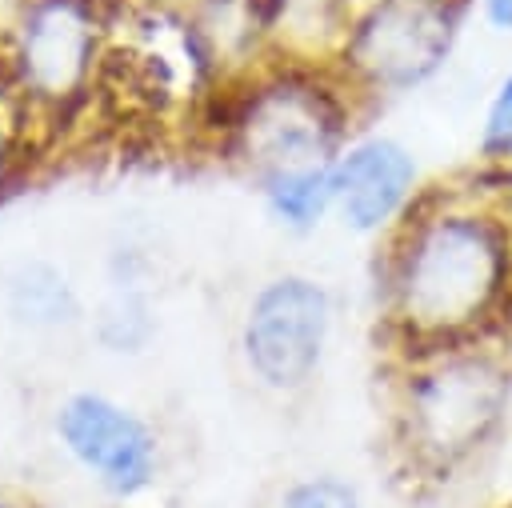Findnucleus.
Listing matches in <instances>:
<instances>
[{
  "mask_svg": "<svg viewBox=\"0 0 512 508\" xmlns=\"http://www.w3.org/2000/svg\"><path fill=\"white\" fill-rule=\"evenodd\" d=\"M376 316L388 356L512 332L508 176L472 164L424 184L380 240Z\"/></svg>",
  "mask_w": 512,
  "mask_h": 508,
  "instance_id": "obj_1",
  "label": "nucleus"
},
{
  "mask_svg": "<svg viewBox=\"0 0 512 508\" xmlns=\"http://www.w3.org/2000/svg\"><path fill=\"white\" fill-rule=\"evenodd\" d=\"M392 436L424 480L480 468L512 424V332L396 352Z\"/></svg>",
  "mask_w": 512,
  "mask_h": 508,
  "instance_id": "obj_2",
  "label": "nucleus"
},
{
  "mask_svg": "<svg viewBox=\"0 0 512 508\" xmlns=\"http://www.w3.org/2000/svg\"><path fill=\"white\" fill-rule=\"evenodd\" d=\"M212 104H220V148L248 168L260 188L280 176L328 172L360 136L356 120L368 100L324 56L268 60L228 92H212Z\"/></svg>",
  "mask_w": 512,
  "mask_h": 508,
  "instance_id": "obj_3",
  "label": "nucleus"
},
{
  "mask_svg": "<svg viewBox=\"0 0 512 508\" xmlns=\"http://www.w3.org/2000/svg\"><path fill=\"white\" fill-rule=\"evenodd\" d=\"M476 0H344L328 60L372 104L428 88L456 56Z\"/></svg>",
  "mask_w": 512,
  "mask_h": 508,
  "instance_id": "obj_4",
  "label": "nucleus"
},
{
  "mask_svg": "<svg viewBox=\"0 0 512 508\" xmlns=\"http://www.w3.org/2000/svg\"><path fill=\"white\" fill-rule=\"evenodd\" d=\"M104 48L108 20L96 0H28L4 60L28 112L56 116L100 84Z\"/></svg>",
  "mask_w": 512,
  "mask_h": 508,
  "instance_id": "obj_5",
  "label": "nucleus"
},
{
  "mask_svg": "<svg viewBox=\"0 0 512 508\" xmlns=\"http://www.w3.org/2000/svg\"><path fill=\"white\" fill-rule=\"evenodd\" d=\"M212 56L192 24L164 8L132 12L124 28L108 24V48L100 84H116L112 92L124 96L132 108L164 112L172 104L212 100L208 88Z\"/></svg>",
  "mask_w": 512,
  "mask_h": 508,
  "instance_id": "obj_6",
  "label": "nucleus"
},
{
  "mask_svg": "<svg viewBox=\"0 0 512 508\" xmlns=\"http://www.w3.org/2000/svg\"><path fill=\"white\" fill-rule=\"evenodd\" d=\"M332 320H336L332 292L320 280L304 272L272 276L268 284L256 288L244 312L240 348H244L248 372L268 392L308 388L324 364Z\"/></svg>",
  "mask_w": 512,
  "mask_h": 508,
  "instance_id": "obj_7",
  "label": "nucleus"
},
{
  "mask_svg": "<svg viewBox=\"0 0 512 508\" xmlns=\"http://www.w3.org/2000/svg\"><path fill=\"white\" fill-rule=\"evenodd\" d=\"M424 192L416 152L384 132H360L332 164V216L356 236H388Z\"/></svg>",
  "mask_w": 512,
  "mask_h": 508,
  "instance_id": "obj_8",
  "label": "nucleus"
},
{
  "mask_svg": "<svg viewBox=\"0 0 512 508\" xmlns=\"http://www.w3.org/2000/svg\"><path fill=\"white\" fill-rule=\"evenodd\" d=\"M56 432L64 448L116 496H136L152 484L156 472V440L152 432L104 396H72L60 416Z\"/></svg>",
  "mask_w": 512,
  "mask_h": 508,
  "instance_id": "obj_9",
  "label": "nucleus"
},
{
  "mask_svg": "<svg viewBox=\"0 0 512 508\" xmlns=\"http://www.w3.org/2000/svg\"><path fill=\"white\" fill-rule=\"evenodd\" d=\"M260 196L268 212L296 232L316 228L324 216H332V168L328 172H300L260 184Z\"/></svg>",
  "mask_w": 512,
  "mask_h": 508,
  "instance_id": "obj_10",
  "label": "nucleus"
},
{
  "mask_svg": "<svg viewBox=\"0 0 512 508\" xmlns=\"http://www.w3.org/2000/svg\"><path fill=\"white\" fill-rule=\"evenodd\" d=\"M476 168L512 176V68L484 96L476 120Z\"/></svg>",
  "mask_w": 512,
  "mask_h": 508,
  "instance_id": "obj_11",
  "label": "nucleus"
},
{
  "mask_svg": "<svg viewBox=\"0 0 512 508\" xmlns=\"http://www.w3.org/2000/svg\"><path fill=\"white\" fill-rule=\"evenodd\" d=\"M12 308L24 316V320H64L72 312V296H68V284L64 276H56L52 268H24L16 280H12Z\"/></svg>",
  "mask_w": 512,
  "mask_h": 508,
  "instance_id": "obj_12",
  "label": "nucleus"
},
{
  "mask_svg": "<svg viewBox=\"0 0 512 508\" xmlns=\"http://www.w3.org/2000/svg\"><path fill=\"white\" fill-rule=\"evenodd\" d=\"M276 508H360V496L340 476H304L284 488Z\"/></svg>",
  "mask_w": 512,
  "mask_h": 508,
  "instance_id": "obj_13",
  "label": "nucleus"
},
{
  "mask_svg": "<svg viewBox=\"0 0 512 508\" xmlns=\"http://www.w3.org/2000/svg\"><path fill=\"white\" fill-rule=\"evenodd\" d=\"M12 108H28V104L20 100V92L12 84V72H8V60L0 52V180H4L8 164L16 160V124H12L16 116H12Z\"/></svg>",
  "mask_w": 512,
  "mask_h": 508,
  "instance_id": "obj_14",
  "label": "nucleus"
},
{
  "mask_svg": "<svg viewBox=\"0 0 512 508\" xmlns=\"http://www.w3.org/2000/svg\"><path fill=\"white\" fill-rule=\"evenodd\" d=\"M476 16L492 36L512 40V0H476Z\"/></svg>",
  "mask_w": 512,
  "mask_h": 508,
  "instance_id": "obj_15",
  "label": "nucleus"
},
{
  "mask_svg": "<svg viewBox=\"0 0 512 508\" xmlns=\"http://www.w3.org/2000/svg\"><path fill=\"white\" fill-rule=\"evenodd\" d=\"M508 200H512V176H508Z\"/></svg>",
  "mask_w": 512,
  "mask_h": 508,
  "instance_id": "obj_16",
  "label": "nucleus"
},
{
  "mask_svg": "<svg viewBox=\"0 0 512 508\" xmlns=\"http://www.w3.org/2000/svg\"><path fill=\"white\" fill-rule=\"evenodd\" d=\"M0 508H8V504H0Z\"/></svg>",
  "mask_w": 512,
  "mask_h": 508,
  "instance_id": "obj_17",
  "label": "nucleus"
}]
</instances>
